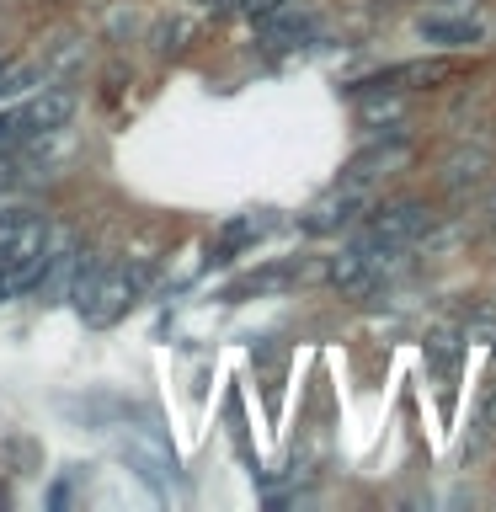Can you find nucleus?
I'll list each match as a JSON object with an SVG mask.
<instances>
[{"label":"nucleus","mask_w":496,"mask_h":512,"mask_svg":"<svg viewBox=\"0 0 496 512\" xmlns=\"http://www.w3.org/2000/svg\"><path fill=\"white\" fill-rule=\"evenodd\" d=\"M43 251H48V224L38 219H22L11 235H0V304L16 294H32Z\"/></svg>","instance_id":"nucleus-1"},{"label":"nucleus","mask_w":496,"mask_h":512,"mask_svg":"<svg viewBox=\"0 0 496 512\" xmlns=\"http://www.w3.org/2000/svg\"><path fill=\"white\" fill-rule=\"evenodd\" d=\"M75 107H80L75 86H38V91H32V102H27L22 112H27L32 134H54V128H64V123L75 118Z\"/></svg>","instance_id":"nucleus-5"},{"label":"nucleus","mask_w":496,"mask_h":512,"mask_svg":"<svg viewBox=\"0 0 496 512\" xmlns=\"http://www.w3.org/2000/svg\"><path fill=\"white\" fill-rule=\"evenodd\" d=\"M288 0H235V11L240 16H251V22H262V16H272V11H283Z\"/></svg>","instance_id":"nucleus-11"},{"label":"nucleus","mask_w":496,"mask_h":512,"mask_svg":"<svg viewBox=\"0 0 496 512\" xmlns=\"http://www.w3.org/2000/svg\"><path fill=\"white\" fill-rule=\"evenodd\" d=\"M427 363L438 368V374H454V363H459V336H427Z\"/></svg>","instance_id":"nucleus-10"},{"label":"nucleus","mask_w":496,"mask_h":512,"mask_svg":"<svg viewBox=\"0 0 496 512\" xmlns=\"http://www.w3.org/2000/svg\"><path fill=\"white\" fill-rule=\"evenodd\" d=\"M256 38H262V48H304L315 38V16L283 6V11H272V16L256 22Z\"/></svg>","instance_id":"nucleus-6"},{"label":"nucleus","mask_w":496,"mask_h":512,"mask_svg":"<svg viewBox=\"0 0 496 512\" xmlns=\"http://www.w3.org/2000/svg\"><path fill=\"white\" fill-rule=\"evenodd\" d=\"M422 230H427V208L422 203H390V208H379V214H368L358 240L368 251H379V256H395L400 246H411Z\"/></svg>","instance_id":"nucleus-3"},{"label":"nucleus","mask_w":496,"mask_h":512,"mask_svg":"<svg viewBox=\"0 0 496 512\" xmlns=\"http://www.w3.org/2000/svg\"><path fill=\"white\" fill-rule=\"evenodd\" d=\"M32 134V123H27V112L22 107H11V112H0V155H16L27 144Z\"/></svg>","instance_id":"nucleus-9"},{"label":"nucleus","mask_w":496,"mask_h":512,"mask_svg":"<svg viewBox=\"0 0 496 512\" xmlns=\"http://www.w3.org/2000/svg\"><path fill=\"white\" fill-rule=\"evenodd\" d=\"M144 288H150V267H107L80 315H86V326H112L144 299Z\"/></svg>","instance_id":"nucleus-2"},{"label":"nucleus","mask_w":496,"mask_h":512,"mask_svg":"<svg viewBox=\"0 0 496 512\" xmlns=\"http://www.w3.org/2000/svg\"><path fill=\"white\" fill-rule=\"evenodd\" d=\"M416 32H422L427 43H438V48H470V43H480V22H470V16H422Z\"/></svg>","instance_id":"nucleus-7"},{"label":"nucleus","mask_w":496,"mask_h":512,"mask_svg":"<svg viewBox=\"0 0 496 512\" xmlns=\"http://www.w3.org/2000/svg\"><path fill=\"white\" fill-rule=\"evenodd\" d=\"M75 262H80L75 235H48V251H43V267H38V283H32V294H38L43 304H59L64 288H70Z\"/></svg>","instance_id":"nucleus-4"},{"label":"nucleus","mask_w":496,"mask_h":512,"mask_svg":"<svg viewBox=\"0 0 496 512\" xmlns=\"http://www.w3.org/2000/svg\"><path fill=\"white\" fill-rule=\"evenodd\" d=\"M358 208H363L358 187H347V192H336V198H326V203H320L315 214L304 219V230H315V235H326V230H342V224H352V219H358Z\"/></svg>","instance_id":"nucleus-8"}]
</instances>
